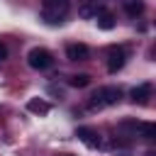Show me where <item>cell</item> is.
<instances>
[{
    "label": "cell",
    "mask_w": 156,
    "mask_h": 156,
    "mask_svg": "<svg viewBox=\"0 0 156 156\" xmlns=\"http://www.w3.org/2000/svg\"><path fill=\"white\" fill-rule=\"evenodd\" d=\"M68 10H71V0H41V20H46L49 24L63 22Z\"/></svg>",
    "instance_id": "obj_1"
},
{
    "label": "cell",
    "mask_w": 156,
    "mask_h": 156,
    "mask_svg": "<svg viewBox=\"0 0 156 156\" xmlns=\"http://www.w3.org/2000/svg\"><path fill=\"white\" fill-rule=\"evenodd\" d=\"M119 100H122V90H119L117 85H102V88H98V90L93 93L90 107H93V110H102V107L117 105Z\"/></svg>",
    "instance_id": "obj_2"
},
{
    "label": "cell",
    "mask_w": 156,
    "mask_h": 156,
    "mask_svg": "<svg viewBox=\"0 0 156 156\" xmlns=\"http://www.w3.org/2000/svg\"><path fill=\"white\" fill-rule=\"evenodd\" d=\"M27 63H29L34 71H46V68L54 66V56H51V51H46V49H41V46H34V49L27 54Z\"/></svg>",
    "instance_id": "obj_3"
},
{
    "label": "cell",
    "mask_w": 156,
    "mask_h": 156,
    "mask_svg": "<svg viewBox=\"0 0 156 156\" xmlns=\"http://www.w3.org/2000/svg\"><path fill=\"white\" fill-rule=\"evenodd\" d=\"M124 61H127V51H124L122 46H112V49L107 51V71H110V73H117V71L124 66Z\"/></svg>",
    "instance_id": "obj_4"
},
{
    "label": "cell",
    "mask_w": 156,
    "mask_h": 156,
    "mask_svg": "<svg viewBox=\"0 0 156 156\" xmlns=\"http://www.w3.org/2000/svg\"><path fill=\"white\" fill-rule=\"evenodd\" d=\"M76 136L88 146V149H98L100 144H102V139H100V134H98V129H93V127H78V132H76Z\"/></svg>",
    "instance_id": "obj_5"
},
{
    "label": "cell",
    "mask_w": 156,
    "mask_h": 156,
    "mask_svg": "<svg viewBox=\"0 0 156 156\" xmlns=\"http://www.w3.org/2000/svg\"><path fill=\"white\" fill-rule=\"evenodd\" d=\"M66 56H68L71 61H85V58L90 56V49H88L85 44H68V46H66Z\"/></svg>",
    "instance_id": "obj_6"
},
{
    "label": "cell",
    "mask_w": 156,
    "mask_h": 156,
    "mask_svg": "<svg viewBox=\"0 0 156 156\" xmlns=\"http://www.w3.org/2000/svg\"><path fill=\"white\" fill-rule=\"evenodd\" d=\"M129 98H132L134 102H139V105H146L149 98H151V85H149V83H139L136 88H132Z\"/></svg>",
    "instance_id": "obj_7"
},
{
    "label": "cell",
    "mask_w": 156,
    "mask_h": 156,
    "mask_svg": "<svg viewBox=\"0 0 156 156\" xmlns=\"http://www.w3.org/2000/svg\"><path fill=\"white\" fill-rule=\"evenodd\" d=\"M95 22H98L100 29H112V27H115V17H112V12H107L105 7L95 15Z\"/></svg>",
    "instance_id": "obj_8"
},
{
    "label": "cell",
    "mask_w": 156,
    "mask_h": 156,
    "mask_svg": "<svg viewBox=\"0 0 156 156\" xmlns=\"http://www.w3.org/2000/svg\"><path fill=\"white\" fill-rule=\"evenodd\" d=\"M27 110L34 112V115H49V112H51V105H49L46 100H37V98H34V100L27 102Z\"/></svg>",
    "instance_id": "obj_9"
},
{
    "label": "cell",
    "mask_w": 156,
    "mask_h": 156,
    "mask_svg": "<svg viewBox=\"0 0 156 156\" xmlns=\"http://www.w3.org/2000/svg\"><path fill=\"white\" fill-rule=\"evenodd\" d=\"M100 10H102V7L98 5V0H85V2H83V7H80V17L90 20V17H95Z\"/></svg>",
    "instance_id": "obj_10"
},
{
    "label": "cell",
    "mask_w": 156,
    "mask_h": 156,
    "mask_svg": "<svg viewBox=\"0 0 156 156\" xmlns=\"http://www.w3.org/2000/svg\"><path fill=\"white\" fill-rule=\"evenodd\" d=\"M124 12L129 17H136V15L144 12V2L141 0H124Z\"/></svg>",
    "instance_id": "obj_11"
},
{
    "label": "cell",
    "mask_w": 156,
    "mask_h": 156,
    "mask_svg": "<svg viewBox=\"0 0 156 156\" xmlns=\"http://www.w3.org/2000/svg\"><path fill=\"white\" fill-rule=\"evenodd\" d=\"M90 83V76L88 73H78V76H71L68 78V85H73V88H85Z\"/></svg>",
    "instance_id": "obj_12"
},
{
    "label": "cell",
    "mask_w": 156,
    "mask_h": 156,
    "mask_svg": "<svg viewBox=\"0 0 156 156\" xmlns=\"http://www.w3.org/2000/svg\"><path fill=\"white\" fill-rule=\"evenodd\" d=\"M141 134H144V139H154V136H156V127H154L151 122H144V124H141Z\"/></svg>",
    "instance_id": "obj_13"
},
{
    "label": "cell",
    "mask_w": 156,
    "mask_h": 156,
    "mask_svg": "<svg viewBox=\"0 0 156 156\" xmlns=\"http://www.w3.org/2000/svg\"><path fill=\"white\" fill-rule=\"evenodd\" d=\"M5 58H7V46L0 41V61H5Z\"/></svg>",
    "instance_id": "obj_14"
},
{
    "label": "cell",
    "mask_w": 156,
    "mask_h": 156,
    "mask_svg": "<svg viewBox=\"0 0 156 156\" xmlns=\"http://www.w3.org/2000/svg\"><path fill=\"white\" fill-rule=\"evenodd\" d=\"M146 156H156V154H154V151H149V154H146Z\"/></svg>",
    "instance_id": "obj_15"
}]
</instances>
